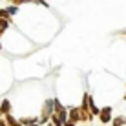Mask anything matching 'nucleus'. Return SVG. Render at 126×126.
Segmentation results:
<instances>
[{
  "label": "nucleus",
  "instance_id": "6",
  "mask_svg": "<svg viewBox=\"0 0 126 126\" xmlns=\"http://www.w3.org/2000/svg\"><path fill=\"white\" fill-rule=\"evenodd\" d=\"M6 124H7V126H20V123L15 119V117H11V113L6 115Z\"/></svg>",
  "mask_w": 126,
  "mask_h": 126
},
{
  "label": "nucleus",
  "instance_id": "11",
  "mask_svg": "<svg viewBox=\"0 0 126 126\" xmlns=\"http://www.w3.org/2000/svg\"><path fill=\"white\" fill-rule=\"evenodd\" d=\"M64 126H75V124H71L69 121H66V123H64Z\"/></svg>",
  "mask_w": 126,
  "mask_h": 126
},
{
  "label": "nucleus",
  "instance_id": "3",
  "mask_svg": "<svg viewBox=\"0 0 126 126\" xmlns=\"http://www.w3.org/2000/svg\"><path fill=\"white\" fill-rule=\"evenodd\" d=\"M68 121H69L71 124H75L77 121H80V110H79V108H71V110H69Z\"/></svg>",
  "mask_w": 126,
  "mask_h": 126
},
{
  "label": "nucleus",
  "instance_id": "13",
  "mask_svg": "<svg viewBox=\"0 0 126 126\" xmlns=\"http://www.w3.org/2000/svg\"><path fill=\"white\" fill-rule=\"evenodd\" d=\"M124 99H126V93H124Z\"/></svg>",
  "mask_w": 126,
  "mask_h": 126
},
{
  "label": "nucleus",
  "instance_id": "9",
  "mask_svg": "<svg viewBox=\"0 0 126 126\" xmlns=\"http://www.w3.org/2000/svg\"><path fill=\"white\" fill-rule=\"evenodd\" d=\"M7 26H9V20H4V18H0V28H2V29H6Z\"/></svg>",
  "mask_w": 126,
  "mask_h": 126
},
{
  "label": "nucleus",
  "instance_id": "7",
  "mask_svg": "<svg viewBox=\"0 0 126 126\" xmlns=\"http://www.w3.org/2000/svg\"><path fill=\"white\" fill-rule=\"evenodd\" d=\"M126 123V117H117V119L113 121V126H121V124H124Z\"/></svg>",
  "mask_w": 126,
  "mask_h": 126
},
{
  "label": "nucleus",
  "instance_id": "10",
  "mask_svg": "<svg viewBox=\"0 0 126 126\" xmlns=\"http://www.w3.org/2000/svg\"><path fill=\"white\" fill-rule=\"evenodd\" d=\"M0 126H7V124H6V121H4V119H0Z\"/></svg>",
  "mask_w": 126,
  "mask_h": 126
},
{
  "label": "nucleus",
  "instance_id": "5",
  "mask_svg": "<svg viewBox=\"0 0 126 126\" xmlns=\"http://www.w3.org/2000/svg\"><path fill=\"white\" fill-rule=\"evenodd\" d=\"M9 111H11V102L7 101V99H4V101L0 102V113L9 115Z\"/></svg>",
  "mask_w": 126,
  "mask_h": 126
},
{
  "label": "nucleus",
  "instance_id": "12",
  "mask_svg": "<svg viewBox=\"0 0 126 126\" xmlns=\"http://www.w3.org/2000/svg\"><path fill=\"white\" fill-rule=\"evenodd\" d=\"M2 33H4V29H2V28H0V37H2Z\"/></svg>",
  "mask_w": 126,
  "mask_h": 126
},
{
  "label": "nucleus",
  "instance_id": "1",
  "mask_svg": "<svg viewBox=\"0 0 126 126\" xmlns=\"http://www.w3.org/2000/svg\"><path fill=\"white\" fill-rule=\"evenodd\" d=\"M51 121L55 126H62L68 121V110L60 104V101L55 99L53 101V113H51Z\"/></svg>",
  "mask_w": 126,
  "mask_h": 126
},
{
  "label": "nucleus",
  "instance_id": "2",
  "mask_svg": "<svg viewBox=\"0 0 126 126\" xmlns=\"http://www.w3.org/2000/svg\"><path fill=\"white\" fill-rule=\"evenodd\" d=\"M99 117H101V123H110V119H111V108L110 106H106V108H102L101 110V113H99Z\"/></svg>",
  "mask_w": 126,
  "mask_h": 126
},
{
  "label": "nucleus",
  "instance_id": "8",
  "mask_svg": "<svg viewBox=\"0 0 126 126\" xmlns=\"http://www.w3.org/2000/svg\"><path fill=\"white\" fill-rule=\"evenodd\" d=\"M0 18L9 20V11H7V9H0Z\"/></svg>",
  "mask_w": 126,
  "mask_h": 126
},
{
  "label": "nucleus",
  "instance_id": "4",
  "mask_svg": "<svg viewBox=\"0 0 126 126\" xmlns=\"http://www.w3.org/2000/svg\"><path fill=\"white\" fill-rule=\"evenodd\" d=\"M51 108H53V101H47L46 104H44V111H42V117H40V123H44V121L49 117L53 111H51Z\"/></svg>",
  "mask_w": 126,
  "mask_h": 126
}]
</instances>
